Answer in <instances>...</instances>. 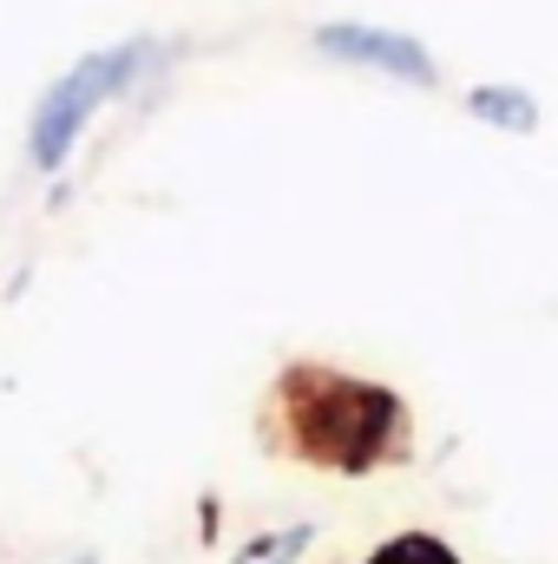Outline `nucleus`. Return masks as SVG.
<instances>
[{"label": "nucleus", "instance_id": "f257e3e1", "mask_svg": "<svg viewBox=\"0 0 558 564\" xmlns=\"http://www.w3.org/2000/svg\"><path fill=\"white\" fill-rule=\"evenodd\" d=\"M257 440L270 459L368 479L415 459V408L401 388L348 375L335 361H282L257 401Z\"/></svg>", "mask_w": 558, "mask_h": 564}, {"label": "nucleus", "instance_id": "f03ea898", "mask_svg": "<svg viewBox=\"0 0 558 564\" xmlns=\"http://www.w3.org/2000/svg\"><path fill=\"white\" fill-rule=\"evenodd\" d=\"M158 59V40H126V46H106V53H86L79 66H66L46 93H40V106H33V126H26V164L40 171V177H60L66 171V158H73V144L79 132L132 86L144 79V66Z\"/></svg>", "mask_w": 558, "mask_h": 564}, {"label": "nucleus", "instance_id": "7ed1b4c3", "mask_svg": "<svg viewBox=\"0 0 558 564\" xmlns=\"http://www.w3.org/2000/svg\"><path fill=\"white\" fill-rule=\"evenodd\" d=\"M309 40H315V53H322V59L368 66V73H382V79H401V86H415V93H433V86H440V66H433V53L420 46L415 33H401V26L322 20Z\"/></svg>", "mask_w": 558, "mask_h": 564}, {"label": "nucleus", "instance_id": "20e7f679", "mask_svg": "<svg viewBox=\"0 0 558 564\" xmlns=\"http://www.w3.org/2000/svg\"><path fill=\"white\" fill-rule=\"evenodd\" d=\"M460 106H466V119L486 126V132H506V139H533V132H539V93H526V86H513V79H506V86H500V79L466 86Z\"/></svg>", "mask_w": 558, "mask_h": 564}, {"label": "nucleus", "instance_id": "39448f33", "mask_svg": "<svg viewBox=\"0 0 558 564\" xmlns=\"http://www.w3.org/2000/svg\"><path fill=\"white\" fill-rule=\"evenodd\" d=\"M322 539V525L315 519H289V525H264V532H250L244 545H237V558L230 564H302L309 558V545Z\"/></svg>", "mask_w": 558, "mask_h": 564}, {"label": "nucleus", "instance_id": "423d86ee", "mask_svg": "<svg viewBox=\"0 0 558 564\" xmlns=\"http://www.w3.org/2000/svg\"><path fill=\"white\" fill-rule=\"evenodd\" d=\"M362 564H460V552L447 539H433V532H401V539L375 545Z\"/></svg>", "mask_w": 558, "mask_h": 564}, {"label": "nucleus", "instance_id": "0eeeda50", "mask_svg": "<svg viewBox=\"0 0 558 564\" xmlns=\"http://www.w3.org/2000/svg\"><path fill=\"white\" fill-rule=\"evenodd\" d=\"M66 564H99V558H66Z\"/></svg>", "mask_w": 558, "mask_h": 564}]
</instances>
